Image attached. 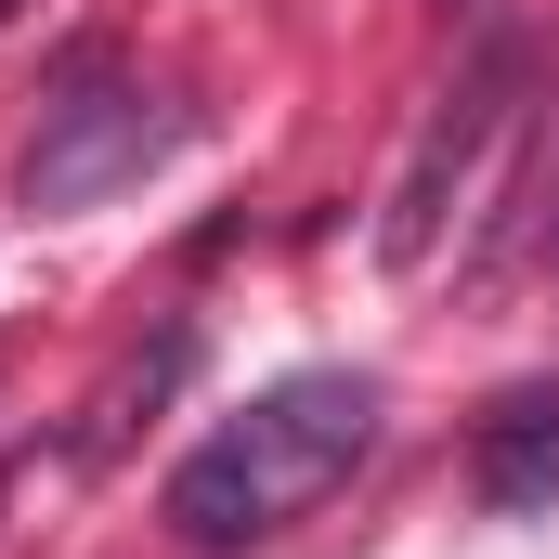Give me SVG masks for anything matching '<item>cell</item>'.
<instances>
[{"instance_id": "1", "label": "cell", "mask_w": 559, "mask_h": 559, "mask_svg": "<svg viewBox=\"0 0 559 559\" xmlns=\"http://www.w3.org/2000/svg\"><path fill=\"white\" fill-rule=\"evenodd\" d=\"M365 442H378V378L299 365V378H274L261 404H235V417L169 468V534L209 547V559L261 547V534H286L299 508H325L365 468Z\"/></svg>"}, {"instance_id": "2", "label": "cell", "mask_w": 559, "mask_h": 559, "mask_svg": "<svg viewBox=\"0 0 559 559\" xmlns=\"http://www.w3.org/2000/svg\"><path fill=\"white\" fill-rule=\"evenodd\" d=\"M521 92H534V52H521V39H495V52L468 66V92L429 118L417 169H404V195H391V235H378L391 261H429V248H442V222H455V195L481 182V156L521 131Z\"/></svg>"}, {"instance_id": "3", "label": "cell", "mask_w": 559, "mask_h": 559, "mask_svg": "<svg viewBox=\"0 0 559 559\" xmlns=\"http://www.w3.org/2000/svg\"><path fill=\"white\" fill-rule=\"evenodd\" d=\"M143 156H156L143 92H118V79H79V92L52 105V131L26 143V195H39V209H92L105 182H131Z\"/></svg>"}, {"instance_id": "4", "label": "cell", "mask_w": 559, "mask_h": 559, "mask_svg": "<svg viewBox=\"0 0 559 559\" xmlns=\"http://www.w3.org/2000/svg\"><path fill=\"white\" fill-rule=\"evenodd\" d=\"M481 495L521 521V508H547L559 495V391H521L508 417L481 429Z\"/></svg>"}, {"instance_id": "5", "label": "cell", "mask_w": 559, "mask_h": 559, "mask_svg": "<svg viewBox=\"0 0 559 559\" xmlns=\"http://www.w3.org/2000/svg\"><path fill=\"white\" fill-rule=\"evenodd\" d=\"M0 13H13V0H0Z\"/></svg>"}]
</instances>
